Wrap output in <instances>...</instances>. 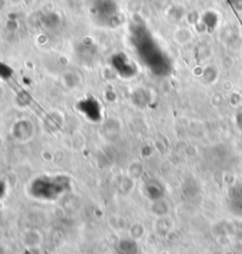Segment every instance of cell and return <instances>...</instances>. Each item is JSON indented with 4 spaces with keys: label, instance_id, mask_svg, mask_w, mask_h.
<instances>
[{
    "label": "cell",
    "instance_id": "cell-1",
    "mask_svg": "<svg viewBox=\"0 0 242 254\" xmlns=\"http://www.w3.org/2000/svg\"><path fill=\"white\" fill-rule=\"evenodd\" d=\"M162 254H167V253H162Z\"/></svg>",
    "mask_w": 242,
    "mask_h": 254
}]
</instances>
